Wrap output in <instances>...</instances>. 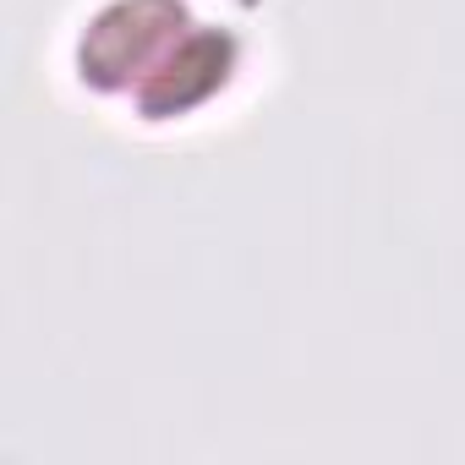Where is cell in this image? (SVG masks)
Segmentation results:
<instances>
[{
    "mask_svg": "<svg viewBox=\"0 0 465 465\" xmlns=\"http://www.w3.org/2000/svg\"><path fill=\"white\" fill-rule=\"evenodd\" d=\"M242 66V23L208 17L197 0H99L72 50V77L99 99H121L137 121L203 115Z\"/></svg>",
    "mask_w": 465,
    "mask_h": 465,
    "instance_id": "cell-1",
    "label": "cell"
}]
</instances>
